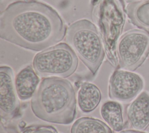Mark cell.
Returning <instances> with one entry per match:
<instances>
[{"mask_svg":"<svg viewBox=\"0 0 149 133\" xmlns=\"http://www.w3.org/2000/svg\"><path fill=\"white\" fill-rule=\"evenodd\" d=\"M126 11L132 23L149 33V0L130 3Z\"/></svg>","mask_w":149,"mask_h":133,"instance_id":"obj_12","label":"cell"},{"mask_svg":"<svg viewBox=\"0 0 149 133\" xmlns=\"http://www.w3.org/2000/svg\"><path fill=\"white\" fill-rule=\"evenodd\" d=\"M127 118L130 126L144 131L149 126V93L143 92L127 107Z\"/></svg>","mask_w":149,"mask_h":133,"instance_id":"obj_9","label":"cell"},{"mask_svg":"<svg viewBox=\"0 0 149 133\" xmlns=\"http://www.w3.org/2000/svg\"><path fill=\"white\" fill-rule=\"evenodd\" d=\"M70 133H112L111 129L102 121L91 117H83L72 125Z\"/></svg>","mask_w":149,"mask_h":133,"instance_id":"obj_14","label":"cell"},{"mask_svg":"<svg viewBox=\"0 0 149 133\" xmlns=\"http://www.w3.org/2000/svg\"><path fill=\"white\" fill-rule=\"evenodd\" d=\"M22 133H59L58 131L51 125H34L23 128Z\"/></svg>","mask_w":149,"mask_h":133,"instance_id":"obj_15","label":"cell"},{"mask_svg":"<svg viewBox=\"0 0 149 133\" xmlns=\"http://www.w3.org/2000/svg\"><path fill=\"white\" fill-rule=\"evenodd\" d=\"M143 86V80L139 75L129 71L117 69L109 79V97L112 100L129 102L139 94Z\"/></svg>","mask_w":149,"mask_h":133,"instance_id":"obj_7","label":"cell"},{"mask_svg":"<svg viewBox=\"0 0 149 133\" xmlns=\"http://www.w3.org/2000/svg\"><path fill=\"white\" fill-rule=\"evenodd\" d=\"M79 60L73 48L62 43L37 53L33 61V67L41 77L67 78L74 73Z\"/></svg>","mask_w":149,"mask_h":133,"instance_id":"obj_5","label":"cell"},{"mask_svg":"<svg viewBox=\"0 0 149 133\" xmlns=\"http://www.w3.org/2000/svg\"><path fill=\"white\" fill-rule=\"evenodd\" d=\"M3 125H2V124L1 123V133H3Z\"/></svg>","mask_w":149,"mask_h":133,"instance_id":"obj_18","label":"cell"},{"mask_svg":"<svg viewBox=\"0 0 149 133\" xmlns=\"http://www.w3.org/2000/svg\"><path fill=\"white\" fill-rule=\"evenodd\" d=\"M16 90L13 69L8 66L0 67V113L8 120L19 114L20 103Z\"/></svg>","mask_w":149,"mask_h":133,"instance_id":"obj_8","label":"cell"},{"mask_svg":"<svg viewBox=\"0 0 149 133\" xmlns=\"http://www.w3.org/2000/svg\"><path fill=\"white\" fill-rule=\"evenodd\" d=\"M66 38L82 62L95 75L105 57L103 41L95 25L87 19L72 23Z\"/></svg>","mask_w":149,"mask_h":133,"instance_id":"obj_4","label":"cell"},{"mask_svg":"<svg viewBox=\"0 0 149 133\" xmlns=\"http://www.w3.org/2000/svg\"><path fill=\"white\" fill-rule=\"evenodd\" d=\"M39 82L40 78L31 65L22 69L16 75L15 79L19 98L22 100H26L33 97Z\"/></svg>","mask_w":149,"mask_h":133,"instance_id":"obj_10","label":"cell"},{"mask_svg":"<svg viewBox=\"0 0 149 133\" xmlns=\"http://www.w3.org/2000/svg\"><path fill=\"white\" fill-rule=\"evenodd\" d=\"M31 108L38 118L49 123L69 124L76 117L75 91L67 79L56 76L42 79L31 100Z\"/></svg>","mask_w":149,"mask_h":133,"instance_id":"obj_2","label":"cell"},{"mask_svg":"<svg viewBox=\"0 0 149 133\" xmlns=\"http://www.w3.org/2000/svg\"><path fill=\"white\" fill-rule=\"evenodd\" d=\"M101 100L99 88L90 82H83L80 86L77 101L80 109L84 113H90L95 110Z\"/></svg>","mask_w":149,"mask_h":133,"instance_id":"obj_11","label":"cell"},{"mask_svg":"<svg viewBox=\"0 0 149 133\" xmlns=\"http://www.w3.org/2000/svg\"><path fill=\"white\" fill-rule=\"evenodd\" d=\"M119 133H144V132H141V131H135V130H129L122 131H120Z\"/></svg>","mask_w":149,"mask_h":133,"instance_id":"obj_16","label":"cell"},{"mask_svg":"<svg viewBox=\"0 0 149 133\" xmlns=\"http://www.w3.org/2000/svg\"><path fill=\"white\" fill-rule=\"evenodd\" d=\"M144 0H127V1L128 2H130V3H133V2H140V1H143Z\"/></svg>","mask_w":149,"mask_h":133,"instance_id":"obj_17","label":"cell"},{"mask_svg":"<svg viewBox=\"0 0 149 133\" xmlns=\"http://www.w3.org/2000/svg\"><path fill=\"white\" fill-rule=\"evenodd\" d=\"M149 54V33L134 29L126 32L118 40L116 55L120 68L133 71L145 61Z\"/></svg>","mask_w":149,"mask_h":133,"instance_id":"obj_6","label":"cell"},{"mask_svg":"<svg viewBox=\"0 0 149 133\" xmlns=\"http://www.w3.org/2000/svg\"><path fill=\"white\" fill-rule=\"evenodd\" d=\"M101 115L104 121L115 131H121L125 126L120 104L115 101H108L101 108Z\"/></svg>","mask_w":149,"mask_h":133,"instance_id":"obj_13","label":"cell"},{"mask_svg":"<svg viewBox=\"0 0 149 133\" xmlns=\"http://www.w3.org/2000/svg\"><path fill=\"white\" fill-rule=\"evenodd\" d=\"M91 17L103 41L108 59L117 64L116 46L126 21L122 0H91Z\"/></svg>","mask_w":149,"mask_h":133,"instance_id":"obj_3","label":"cell"},{"mask_svg":"<svg viewBox=\"0 0 149 133\" xmlns=\"http://www.w3.org/2000/svg\"><path fill=\"white\" fill-rule=\"evenodd\" d=\"M66 33L57 11L40 1L14 2L0 16V37L27 50H44L62 41Z\"/></svg>","mask_w":149,"mask_h":133,"instance_id":"obj_1","label":"cell"}]
</instances>
